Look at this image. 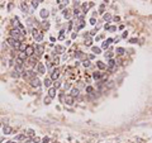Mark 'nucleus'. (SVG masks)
I'll return each mask as SVG.
<instances>
[{
	"label": "nucleus",
	"instance_id": "nucleus-4",
	"mask_svg": "<svg viewBox=\"0 0 152 143\" xmlns=\"http://www.w3.org/2000/svg\"><path fill=\"white\" fill-rule=\"evenodd\" d=\"M43 52H44V47H43V44H35V47H34V53H37V56H42L43 55Z\"/></svg>",
	"mask_w": 152,
	"mask_h": 143
},
{
	"label": "nucleus",
	"instance_id": "nucleus-53",
	"mask_svg": "<svg viewBox=\"0 0 152 143\" xmlns=\"http://www.w3.org/2000/svg\"><path fill=\"white\" fill-rule=\"evenodd\" d=\"M33 141H34V143H38V142H41V138H39V137H34Z\"/></svg>",
	"mask_w": 152,
	"mask_h": 143
},
{
	"label": "nucleus",
	"instance_id": "nucleus-6",
	"mask_svg": "<svg viewBox=\"0 0 152 143\" xmlns=\"http://www.w3.org/2000/svg\"><path fill=\"white\" fill-rule=\"evenodd\" d=\"M37 74H39V75L46 74V67H44L43 63H37Z\"/></svg>",
	"mask_w": 152,
	"mask_h": 143
},
{
	"label": "nucleus",
	"instance_id": "nucleus-55",
	"mask_svg": "<svg viewBox=\"0 0 152 143\" xmlns=\"http://www.w3.org/2000/svg\"><path fill=\"white\" fill-rule=\"evenodd\" d=\"M129 42H131V43H136V42H137V38H132V39H129Z\"/></svg>",
	"mask_w": 152,
	"mask_h": 143
},
{
	"label": "nucleus",
	"instance_id": "nucleus-1",
	"mask_svg": "<svg viewBox=\"0 0 152 143\" xmlns=\"http://www.w3.org/2000/svg\"><path fill=\"white\" fill-rule=\"evenodd\" d=\"M23 75V79L24 80H32V79H35V71H33V70H29V71H23V72H22Z\"/></svg>",
	"mask_w": 152,
	"mask_h": 143
},
{
	"label": "nucleus",
	"instance_id": "nucleus-14",
	"mask_svg": "<svg viewBox=\"0 0 152 143\" xmlns=\"http://www.w3.org/2000/svg\"><path fill=\"white\" fill-rule=\"evenodd\" d=\"M85 27V20L82 19H79V23H77V25H76V30H80V29H82Z\"/></svg>",
	"mask_w": 152,
	"mask_h": 143
},
{
	"label": "nucleus",
	"instance_id": "nucleus-29",
	"mask_svg": "<svg viewBox=\"0 0 152 143\" xmlns=\"http://www.w3.org/2000/svg\"><path fill=\"white\" fill-rule=\"evenodd\" d=\"M114 66H117V62H115L113 58L108 61V67H114Z\"/></svg>",
	"mask_w": 152,
	"mask_h": 143
},
{
	"label": "nucleus",
	"instance_id": "nucleus-20",
	"mask_svg": "<svg viewBox=\"0 0 152 143\" xmlns=\"http://www.w3.org/2000/svg\"><path fill=\"white\" fill-rule=\"evenodd\" d=\"M96 66H98V69H99V70H105L106 69V65L104 63V62H101V61H98Z\"/></svg>",
	"mask_w": 152,
	"mask_h": 143
},
{
	"label": "nucleus",
	"instance_id": "nucleus-37",
	"mask_svg": "<svg viewBox=\"0 0 152 143\" xmlns=\"http://www.w3.org/2000/svg\"><path fill=\"white\" fill-rule=\"evenodd\" d=\"M65 95H66V94H65L64 91H61V92L58 94V97H60V100H61V101H65V97H66Z\"/></svg>",
	"mask_w": 152,
	"mask_h": 143
},
{
	"label": "nucleus",
	"instance_id": "nucleus-19",
	"mask_svg": "<svg viewBox=\"0 0 152 143\" xmlns=\"http://www.w3.org/2000/svg\"><path fill=\"white\" fill-rule=\"evenodd\" d=\"M39 14H41V17L43 18V19H46V18H48V15H50V13H48V10H47V9H42Z\"/></svg>",
	"mask_w": 152,
	"mask_h": 143
},
{
	"label": "nucleus",
	"instance_id": "nucleus-24",
	"mask_svg": "<svg viewBox=\"0 0 152 143\" xmlns=\"http://www.w3.org/2000/svg\"><path fill=\"white\" fill-rule=\"evenodd\" d=\"M42 28L43 29H50V22H48V20H43L42 22Z\"/></svg>",
	"mask_w": 152,
	"mask_h": 143
},
{
	"label": "nucleus",
	"instance_id": "nucleus-13",
	"mask_svg": "<svg viewBox=\"0 0 152 143\" xmlns=\"http://www.w3.org/2000/svg\"><path fill=\"white\" fill-rule=\"evenodd\" d=\"M113 42V38H108L106 41H104L103 42V44H101V48H104V50H106V48L109 47V44Z\"/></svg>",
	"mask_w": 152,
	"mask_h": 143
},
{
	"label": "nucleus",
	"instance_id": "nucleus-36",
	"mask_svg": "<svg viewBox=\"0 0 152 143\" xmlns=\"http://www.w3.org/2000/svg\"><path fill=\"white\" fill-rule=\"evenodd\" d=\"M53 87H55L56 90H57V89H60V87H61V82L58 81V80H57V81H55V82H53Z\"/></svg>",
	"mask_w": 152,
	"mask_h": 143
},
{
	"label": "nucleus",
	"instance_id": "nucleus-10",
	"mask_svg": "<svg viewBox=\"0 0 152 143\" xmlns=\"http://www.w3.org/2000/svg\"><path fill=\"white\" fill-rule=\"evenodd\" d=\"M25 55L28 56V57H32V56L34 55V47H33V46H28V47H27Z\"/></svg>",
	"mask_w": 152,
	"mask_h": 143
},
{
	"label": "nucleus",
	"instance_id": "nucleus-63",
	"mask_svg": "<svg viewBox=\"0 0 152 143\" xmlns=\"http://www.w3.org/2000/svg\"><path fill=\"white\" fill-rule=\"evenodd\" d=\"M53 143H56V142H53Z\"/></svg>",
	"mask_w": 152,
	"mask_h": 143
},
{
	"label": "nucleus",
	"instance_id": "nucleus-31",
	"mask_svg": "<svg viewBox=\"0 0 152 143\" xmlns=\"http://www.w3.org/2000/svg\"><path fill=\"white\" fill-rule=\"evenodd\" d=\"M27 133H28V136H29V137H33V138L35 137V132L33 131V129H30V128H29V129H27Z\"/></svg>",
	"mask_w": 152,
	"mask_h": 143
},
{
	"label": "nucleus",
	"instance_id": "nucleus-49",
	"mask_svg": "<svg viewBox=\"0 0 152 143\" xmlns=\"http://www.w3.org/2000/svg\"><path fill=\"white\" fill-rule=\"evenodd\" d=\"M64 87H65V90H69V89L71 87V84H69V82H66V84L64 85Z\"/></svg>",
	"mask_w": 152,
	"mask_h": 143
},
{
	"label": "nucleus",
	"instance_id": "nucleus-51",
	"mask_svg": "<svg viewBox=\"0 0 152 143\" xmlns=\"http://www.w3.org/2000/svg\"><path fill=\"white\" fill-rule=\"evenodd\" d=\"M38 4H39V1H32V6H33V8H37Z\"/></svg>",
	"mask_w": 152,
	"mask_h": 143
},
{
	"label": "nucleus",
	"instance_id": "nucleus-52",
	"mask_svg": "<svg viewBox=\"0 0 152 143\" xmlns=\"http://www.w3.org/2000/svg\"><path fill=\"white\" fill-rule=\"evenodd\" d=\"M95 23H96V19H95V18H91V19H90V24L95 25Z\"/></svg>",
	"mask_w": 152,
	"mask_h": 143
},
{
	"label": "nucleus",
	"instance_id": "nucleus-2",
	"mask_svg": "<svg viewBox=\"0 0 152 143\" xmlns=\"http://www.w3.org/2000/svg\"><path fill=\"white\" fill-rule=\"evenodd\" d=\"M23 66H24V61L20 60L19 57H17L15 58V71H18V72H23Z\"/></svg>",
	"mask_w": 152,
	"mask_h": 143
},
{
	"label": "nucleus",
	"instance_id": "nucleus-44",
	"mask_svg": "<svg viewBox=\"0 0 152 143\" xmlns=\"http://www.w3.org/2000/svg\"><path fill=\"white\" fill-rule=\"evenodd\" d=\"M72 25H74V22H69V27H67V32H70L72 29Z\"/></svg>",
	"mask_w": 152,
	"mask_h": 143
},
{
	"label": "nucleus",
	"instance_id": "nucleus-23",
	"mask_svg": "<svg viewBox=\"0 0 152 143\" xmlns=\"http://www.w3.org/2000/svg\"><path fill=\"white\" fill-rule=\"evenodd\" d=\"M27 47H28V44H27V43H20L19 44V48H18V50H19L20 52H25V50H27Z\"/></svg>",
	"mask_w": 152,
	"mask_h": 143
},
{
	"label": "nucleus",
	"instance_id": "nucleus-58",
	"mask_svg": "<svg viewBox=\"0 0 152 143\" xmlns=\"http://www.w3.org/2000/svg\"><path fill=\"white\" fill-rule=\"evenodd\" d=\"M94 57H95L94 55H89V56H88V58H89V61H90V60H93V58H94Z\"/></svg>",
	"mask_w": 152,
	"mask_h": 143
},
{
	"label": "nucleus",
	"instance_id": "nucleus-40",
	"mask_svg": "<svg viewBox=\"0 0 152 143\" xmlns=\"http://www.w3.org/2000/svg\"><path fill=\"white\" fill-rule=\"evenodd\" d=\"M74 15H75L76 18H80V19H81V17H80V10H79V9H75V10H74Z\"/></svg>",
	"mask_w": 152,
	"mask_h": 143
},
{
	"label": "nucleus",
	"instance_id": "nucleus-61",
	"mask_svg": "<svg viewBox=\"0 0 152 143\" xmlns=\"http://www.w3.org/2000/svg\"><path fill=\"white\" fill-rule=\"evenodd\" d=\"M6 143H15V142H14V141H8Z\"/></svg>",
	"mask_w": 152,
	"mask_h": 143
},
{
	"label": "nucleus",
	"instance_id": "nucleus-42",
	"mask_svg": "<svg viewBox=\"0 0 152 143\" xmlns=\"http://www.w3.org/2000/svg\"><path fill=\"white\" fill-rule=\"evenodd\" d=\"M58 62H60V58H58V57H55L51 63H53V65H58Z\"/></svg>",
	"mask_w": 152,
	"mask_h": 143
},
{
	"label": "nucleus",
	"instance_id": "nucleus-5",
	"mask_svg": "<svg viewBox=\"0 0 152 143\" xmlns=\"http://www.w3.org/2000/svg\"><path fill=\"white\" fill-rule=\"evenodd\" d=\"M60 77V70L58 69H55L52 70L51 72V80H55V81H57V79Z\"/></svg>",
	"mask_w": 152,
	"mask_h": 143
},
{
	"label": "nucleus",
	"instance_id": "nucleus-17",
	"mask_svg": "<svg viewBox=\"0 0 152 143\" xmlns=\"http://www.w3.org/2000/svg\"><path fill=\"white\" fill-rule=\"evenodd\" d=\"M48 96H50L51 99H53V97L56 96V89L55 87H50V89H48Z\"/></svg>",
	"mask_w": 152,
	"mask_h": 143
},
{
	"label": "nucleus",
	"instance_id": "nucleus-26",
	"mask_svg": "<svg viewBox=\"0 0 152 143\" xmlns=\"http://www.w3.org/2000/svg\"><path fill=\"white\" fill-rule=\"evenodd\" d=\"M18 57H19L20 60H23L24 62L27 61V58H28V56L25 55V52H20V53H19V56H18Z\"/></svg>",
	"mask_w": 152,
	"mask_h": 143
},
{
	"label": "nucleus",
	"instance_id": "nucleus-30",
	"mask_svg": "<svg viewBox=\"0 0 152 143\" xmlns=\"http://www.w3.org/2000/svg\"><path fill=\"white\" fill-rule=\"evenodd\" d=\"M20 8H22V10H23L24 13H28V6H27L25 3H20Z\"/></svg>",
	"mask_w": 152,
	"mask_h": 143
},
{
	"label": "nucleus",
	"instance_id": "nucleus-18",
	"mask_svg": "<svg viewBox=\"0 0 152 143\" xmlns=\"http://www.w3.org/2000/svg\"><path fill=\"white\" fill-rule=\"evenodd\" d=\"M3 132H4V134H12V132H13V128L10 126H5L3 129Z\"/></svg>",
	"mask_w": 152,
	"mask_h": 143
},
{
	"label": "nucleus",
	"instance_id": "nucleus-46",
	"mask_svg": "<svg viewBox=\"0 0 152 143\" xmlns=\"http://www.w3.org/2000/svg\"><path fill=\"white\" fill-rule=\"evenodd\" d=\"M104 8H105V3H103L101 5L99 6V11H100V13H103V11H104Z\"/></svg>",
	"mask_w": 152,
	"mask_h": 143
},
{
	"label": "nucleus",
	"instance_id": "nucleus-35",
	"mask_svg": "<svg viewBox=\"0 0 152 143\" xmlns=\"http://www.w3.org/2000/svg\"><path fill=\"white\" fill-rule=\"evenodd\" d=\"M12 77H15V79H19L20 77V74L18 71H13L12 72Z\"/></svg>",
	"mask_w": 152,
	"mask_h": 143
},
{
	"label": "nucleus",
	"instance_id": "nucleus-43",
	"mask_svg": "<svg viewBox=\"0 0 152 143\" xmlns=\"http://www.w3.org/2000/svg\"><path fill=\"white\" fill-rule=\"evenodd\" d=\"M65 30H61V32H60V35H58V39H61V41H62V39H64L65 38Z\"/></svg>",
	"mask_w": 152,
	"mask_h": 143
},
{
	"label": "nucleus",
	"instance_id": "nucleus-15",
	"mask_svg": "<svg viewBox=\"0 0 152 143\" xmlns=\"http://www.w3.org/2000/svg\"><path fill=\"white\" fill-rule=\"evenodd\" d=\"M65 103L67 105H74V97L71 96V95H67V96L65 97Z\"/></svg>",
	"mask_w": 152,
	"mask_h": 143
},
{
	"label": "nucleus",
	"instance_id": "nucleus-9",
	"mask_svg": "<svg viewBox=\"0 0 152 143\" xmlns=\"http://www.w3.org/2000/svg\"><path fill=\"white\" fill-rule=\"evenodd\" d=\"M27 65H29V66H34L35 63H38L37 62V60H35V57L34 56H32V57H28V58H27Z\"/></svg>",
	"mask_w": 152,
	"mask_h": 143
},
{
	"label": "nucleus",
	"instance_id": "nucleus-22",
	"mask_svg": "<svg viewBox=\"0 0 152 143\" xmlns=\"http://www.w3.org/2000/svg\"><path fill=\"white\" fill-rule=\"evenodd\" d=\"M75 57H76V58H79V60H81V58L85 57V55H84V52H81V51H76L75 52Z\"/></svg>",
	"mask_w": 152,
	"mask_h": 143
},
{
	"label": "nucleus",
	"instance_id": "nucleus-28",
	"mask_svg": "<svg viewBox=\"0 0 152 143\" xmlns=\"http://www.w3.org/2000/svg\"><path fill=\"white\" fill-rule=\"evenodd\" d=\"M85 90H86V92H88V94H94V92H95V91H94V87H93V86H90V85L85 87Z\"/></svg>",
	"mask_w": 152,
	"mask_h": 143
},
{
	"label": "nucleus",
	"instance_id": "nucleus-48",
	"mask_svg": "<svg viewBox=\"0 0 152 143\" xmlns=\"http://www.w3.org/2000/svg\"><path fill=\"white\" fill-rule=\"evenodd\" d=\"M110 18H111V15L109 14V13H106V14H104V19H105V20H109Z\"/></svg>",
	"mask_w": 152,
	"mask_h": 143
},
{
	"label": "nucleus",
	"instance_id": "nucleus-11",
	"mask_svg": "<svg viewBox=\"0 0 152 143\" xmlns=\"http://www.w3.org/2000/svg\"><path fill=\"white\" fill-rule=\"evenodd\" d=\"M103 76H104V74H101L100 71H95V72H93V79L94 80H100V79H103Z\"/></svg>",
	"mask_w": 152,
	"mask_h": 143
},
{
	"label": "nucleus",
	"instance_id": "nucleus-39",
	"mask_svg": "<svg viewBox=\"0 0 152 143\" xmlns=\"http://www.w3.org/2000/svg\"><path fill=\"white\" fill-rule=\"evenodd\" d=\"M51 100H52V99H51L50 96H46L43 101H44V104H46V105H48V104H51Z\"/></svg>",
	"mask_w": 152,
	"mask_h": 143
},
{
	"label": "nucleus",
	"instance_id": "nucleus-62",
	"mask_svg": "<svg viewBox=\"0 0 152 143\" xmlns=\"http://www.w3.org/2000/svg\"><path fill=\"white\" fill-rule=\"evenodd\" d=\"M151 113H152V108H151Z\"/></svg>",
	"mask_w": 152,
	"mask_h": 143
},
{
	"label": "nucleus",
	"instance_id": "nucleus-12",
	"mask_svg": "<svg viewBox=\"0 0 152 143\" xmlns=\"http://www.w3.org/2000/svg\"><path fill=\"white\" fill-rule=\"evenodd\" d=\"M30 85H32L33 87H38L39 85H41V81H39V79H38V77L32 79V80H30Z\"/></svg>",
	"mask_w": 152,
	"mask_h": 143
},
{
	"label": "nucleus",
	"instance_id": "nucleus-32",
	"mask_svg": "<svg viewBox=\"0 0 152 143\" xmlns=\"http://www.w3.org/2000/svg\"><path fill=\"white\" fill-rule=\"evenodd\" d=\"M64 17L66 18V19H70V18H71V13H70V10H67V9H66V10H64Z\"/></svg>",
	"mask_w": 152,
	"mask_h": 143
},
{
	"label": "nucleus",
	"instance_id": "nucleus-34",
	"mask_svg": "<svg viewBox=\"0 0 152 143\" xmlns=\"http://www.w3.org/2000/svg\"><path fill=\"white\" fill-rule=\"evenodd\" d=\"M81 63H82V66H84V67H90V61H89V60H84L82 62H81Z\"/></svg>",
	"mask_w": 152,
	"mask_h": 143
},
{
	"label": "nucleus",
	"instance_id": "nucleus-25",
	"mask_svg": "<svg viewBox=\"0 0 152 143\" xmlns=\"http://www.w3.org/2000/svg\"><path fill=\"white\" fill-rule=\"evenodd\" d=\"M115 52H117V55H119V56H123V55H124V52H126V50H124L123 47H118V48H117V51H115Z\"/></svg>",
	"mask_w": 152,
	"mask_h": 143
},
{
	"label": "nucleus",
	"instance_id": "nucleus-38",
	"mask_svg": "<svg viewBox=\"0 0 152 143\" xmlns=\"http://www.w3.org/2000/svg\"><path fill=\"white\" fill-rule=\"evenodd\" d=\"M24 138H25V134H18L15 137V141H23Z\"/></svg>",
	"mask_w": 152,
	"mask_h": 143
},
{
	"label": "nucleus",
	"instance_id": "nucleus-7",
	"mask_svg": "<svg viewBox=\"0 0 152 143\" xmlns=\"http://www.w3.org/2000/svg\"><path fill=\"white\" fill-rule=\"evenodd\" d=\"M66 48L64 46H56L55 47V55H62V53H65Z\"/></svg>",
	"mask_w": 152,
	"mask_h": 143
},
{
	"label": "nucleus",
	"instance_id": "nucleus-59",
	"mask_svg": "<svg viewBox=\"0 0 152 143\" xmlns=\"http://www.w3.org/2000/svg\"><path fill=\"white\" fill-rule=\"evenodd\" d=\"M71 37H72V39H75L76 37H77V33H72V35H71Z\"/></svg>",
	"mask_w": 152,
	"mask_h": 143
},
{
	"label": "nucleus",
	"instance_id": "nucleus-8",
	"mask_svg": "<svg viewBox=\"0 0 152 143\" xmlns=\"http://www.w3.org/2000/svg\"><path fill=\"white\" fill-rule=\"evenodd\" d=\"M33 37H34V39L37 42H41L43 39V33H39V32H37V30H34V32H33Z\"/></svg>",
	"mask_w": 152,
	"mask_h": 143
},
{
	"label": "nucleus",
	"instance_id": "nucleus-56",
	"mask_svg": "<svg viewBox=\"0 0 152 143\" xmlns=\"http://www.w3.org/2000/svg\"><path fill=\"white\" fill-rule=\"evenodd\" d=\"M113 20H114V22H119V20H120V18H119V17H114V18H113Z\"/></svg>",
	"mask_w": 152,
	"mask_h": 143
},
{
	"label": "nucleus",
	"instance_id": "nucleus-41",
	"mask_svg": "<svg viewBox=\"0 0 152 143\" xmlns=\"http://www.w3.org/2000/svg\"><path fill=\"white\" fill-rule=\"evenodd\" d=\"M105 57H106V58H109V60H111V58H113V52H106Z\"/></svg>",
	"mask_w": 152,
	"mask_h": 143
},
{
	"label": "nucleus",
	"instance_id": "nucleus-45",
	"mask_svg": "<svg viewBox=\"0 0 152 143\" xmlns=\"http://www.w3.org/2000/svg\"><path fill=\"white\" fill-rule=\"evenodd\" d=\"M108 71L109 72H115V71H117V66H114V67H108Z\"/></svg>",
	"mask_w": 152,
	"mask_h": 143
},
{
	"label": "nucleus",
	"instance_id": "nucleus-21",
	"mask_svg": "<svg viewBox=\"0 0 152 143\" xmlns=\"http://www.w3.org/2000/svg\"><path fill=\"white\" fill-rule=\"evenodd\" d=\"M51 84H52V80H51V77H46V79H44L43 85H44L46 87H50V86H51Z\"/></svg>",
	"mask_w": 152,
	"mask_h": 143
},
{
	"label": "nucleus",
	"instance_id": "nucleus-54",
	"mask_svg": "<svg viewBox=\"0 0 152 143\" xmlns=\"http://www.w3.org/2000/svg\"><path fill=\"white\" fill-rule=\"evenodd\" d=\"M80 6V1H75V9H77Z\"/></svg>",
	"mask_w": 152,
	"mask_h": 143
},
{
	"label": "nucleus",
	"instance_id": "nucleus-16",
	"mask_svg": "<svg viewBox=\"0 0 152 143\" xmlns=\"http://www.w3.org/2000/svg\"><path fill=\"white\" fill-rule=\"evenodd\" d=\"M71 96L72 97H77V96H80V90L77 87H74L72 90H71Z\"/></svg>",
	"mask_w": 152,
	"mask_h": 143
},
{
	"label": "nucleus",
	"instance_id": "nucleus-27",
	"mask_svg": "<svg viewBox=\"0 0 152 143\" xmlns=\"http://www.w3.org/2000/svg\"><path fill=\"white\" fill-rule=\"evenodd\" d=\"M91 43H93V39L90 37H88V38H85V46H88V47H90L91 46Z\"/></svg>",
	"mask_w": 152,
	"mask_h": 143
},
{
	"label": "nucleus",
	"instance_id": "nucleus-33",
	"mask_svg": "<svg viewBox=\"0 0 152 143\" xmlns=\"http://www.w3.org/2000/svg\"><path fill=\"white\" fill-rule=\"evenodd\" d=\"M91 51H93V53H96V55L101 53V50H100L99 47H93V48H91Z\"/></svg>",
	"mask_w": 152,
	"mask_h": 143
},
{
	"label": "nucleus",
	"instance_id": "nucleus-3",
	"mask_svg": "<svg viewBox=\"0 0 152 143\" xmlns=\"http://www.w3.org/2000/svg\"><path fill=\"white\" fill-rule=\"evenodd\" d=\"M6 43H9V46H12L13 48H15V50H18V48H19V44H20L19 41H17V39L12 38V37H9V38L6 39Z\"/></svg>",
	"mask_w": 152,
	"mask_h": 143
},
{
	"label": "nucleus",
	"instance_id": "nucleus-57",
	"mask_svg": "<svg viewBox=\"0 0 152 143\" xmlns=\"http://www.w3.org/2000/svg\"><path fill=\"white\" fill-rule=\"evenodd\" d=\"M12 8H13V3H9V5H8V10H10Z\"/></svg>",
	"mask_w": 152,
	"mask_h": 143
},
{
	"label": "nucleus",
	"instance_id": "nucleus-60",
	"mask_svg": "<svg viewBox=\"0 0 152 143\" xmlns=\"http://www.w3.org/2000/svg\"><path fill=\"white\" fill-rule=\"evenodd\" d=\"M127 34H128L127 32H124V33H123V35H122V37H123V38H126V37H127Z\"/></svg>",
	"mask_w": 152,
	"mask_h": 143
},
{
	"label": "nucleus",
	"instance_id": "nucleus-50",
	"mask_svg": "<svg viewBox=\"0 0 152 143\" xmlns=\"http://www.w3.org/2000/svg\"><path fill=\"white\" fill-rule=\"evenodd\" d=\"M108 30H109V32H115V30H117V27H114V25L113 27H109Z\"/></svg>",
	"mask_w": 152,
	"mask_h": 143
},
{
	"label": "nucleus",
	"instance_id": "nucleus-47",
	"mask_svg": "<svg viewBox=\"0 0 152 143\" xmlns=\"http://www.w3.org/2000/svg\"><path fill=\"white\" fill-rule=\"evenodd\" d=\"M41 143H50V138H48V137H44Z\"/></svg>",
	"mask_w": 152,
	"mask_h": 143
}]
</instances>
